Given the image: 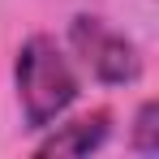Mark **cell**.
<instances>
[{"label": "cell", "instance_id": "6da1fadb", "mask_svg": "<svg viewBox=\"0 0 159 159\" xmlns=\"http://www.w3.org/2000/svg\"><path fill=\"white\" fill-rule=\"evenodd\" d=\"M13 86L26 129H52L78 99V73L52 34H30L17 48Z\"/></svg>", "mask_w": 159, "mask_h": 159}, {"label": "cell", "instance_id": "7a4b0ae2", "mask_svg": "<svg viewBox=\"0 0 159 159\" xmlns=\"http://www.w3.org/2000/svg\"><path fill=\"white\" fill-rule=\"evenodd\" d=\"M69 43L73 52L82 56V65L90 69V78L103 82V86H125V82H138L142 73V56L120 30H112L103 17H86L78 13L73 26H69Z\"/></svg>", "mask_w": 159, "mask_h": 159}, {"label": "cell", "instance_id": "3957f363", "mask_svg": "<svg viewBox=\"0 0 159 159\" xmlns=\"http://www.w3.org/2000/svg\"><path fill=\"white\" fill-rule=\"evenodd\" d=\"M107 112H90V116H78L69 125H60L52 138H43L34 151L39 155H90L95 146H103L107 138Z\"/></svg>", "mask_w": 159, "mask_h": 159}, {"label": "cell", "instance_id": "277c9868", "mask_svg": "<svg viewBox=\"0 0 159 159\" xmlns=\"http://www.w3.org/2000/svg\"><path fill=\"white\" fill-rule=\"evenodd\" d=\"M151 129H155V99H146V103L138 107V116H133V146L138 151H155V138H151Z\"/></svg>", "mask_w": 159, "mask_h": 159}]
</instances>
